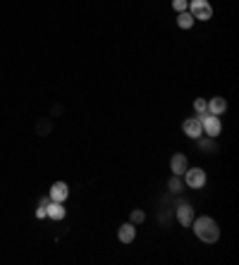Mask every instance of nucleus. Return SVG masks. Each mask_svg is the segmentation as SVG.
Masks as SVG:
<instances>
[{
  "label": "nucleus",
  "instance_id": "14",
  "mask_svg": "<svg viewBox=\"0 0 239 265\" xmlns=\"http://www.w3.org/2000/svg\"><path fill=\"white\" fill-rule=\"evenodd\" d=\"M196 144H199L201 151H213V139L211 136H206V134H201L199 139H196Z\"/></svg>",
  "mask_w": 239,
  "mask_h": 265
},
{
  "label": "nucleus",
  "instance_id": "19",
  "mask_svg": "<svg viewBox=\"0 0 239 265\" xmlns=\"http://www.w3.org/2000/svg\"><path fill=\"white\" fill-rule=\"evenodd\" d=\"M36 217H39V220H46V217H48V215H46V208H43V206H39V208H36Z\"/></svg>",
  "mask_w": 239,
  "mask_h": 265
},
{
  "label": "nucleus",
  "instance_id": "9",
  "mask_svg": "<svg viewBox=\"0 0 239 265\" xmlns=\"http://www.w3.org/2000/svg\"><path fill=\"white\" fill-rule=\"evenodd\" d=\"M46 215H48L51 220H65V215H67L65 203H58V201H51V203L46 206Z\"/></svg>",
  "mask_w": 239,
  "mask_h": 265
},
{
  "label": "nucleus",
  "instance_id": "18",
  "mask_svg": "<svg viewBox=\"0 0 239 265\" xmlns=\"http://www.w3.org/2000/svg\"><path fill=\"white\" fill-rule=\"evenodd\" d=\"M48 132H51V122H46V119H43V122H39V134H41V136H46Z\"/></svg>",
  "mask_w": 239,
  "mask_h": 265
},
{
  "label": "nucleus",
  "instance_id": "20",
  "mask_svg": "<svg viewBox=\"0 0 239 265\" xmlns=\"http://www.w3.org/2000/svg\"><path fill=\"white\" fill-rule=\"evenodd\" d=\"M48 203H51V196H46V199H41V201H39V206H43V208H46Z\"/></svg>",
  "mask_w": 239,
  "mask_h": 265
},
{
  "label": "nucleus",
  "instance_id": "11",
  "mask_svg": "<svg viewBox=\"0 0 239 265\" xmlns=\"http://www.w3.org/2000/svg\"><path fill=\"white\" fill-rule=\"evenodd\" d=\"M206 110H208L211 115H225V110H227V101L223 98V96H215V98H211V101H208V106H206Z\"/></svg>",
  "mask_w": 239,
  "mask_h": 265
},
{
  "label": "nucleus",
  "instance_id": "1",
  "mask_svg": "<svg viewBox=\"0 0 239 265\" xmlns=\"http://www.w3.org/2000/svg\"><path fill=\"white\" fill-rule=\"evenodd\" d=\"M191 227H194V234H196L199 241H203V244H215V241L220 239V227H218V222H215L213 217H208V215L194 217Z\"/></svg>",
  "mask_w": 239,
  "mask_h": 265
},
{
  "label": "nucleus",
  "instance_id": "3",
  "mask_svg": "<svg viewBox=\"0 0 239 265\" xmlns=\"http://www.w3.org/2000/svg\"><path fill=\"white\" fill-rule=\"evenodd\" d=\"M189 12L196 22H208L213 19V5L208 0H189Z\"/></svg>",
  "mask_w": 239,
  "mask_h": 265
},
{
  "label": "nucleus",
  "instance_id": "10",
  "mask_svg": "<svg viewBox=\"0 0 239 265\" xmlns=\"http://www.w3.org/2000/svg\"><path fill=\"white\" fill-rule=\"evenodd\" d=\"M118 237H120V241H122V244H132L134 239H136V225H132V222L120 225Z\"/></svg>",
  "mask_w": 239,
  "mask_h": 265
},
{
  "label": "nucleus",
  "instance_id": "15",
  "mask_svg": "<svg viewBox=\"0 0 239 265\" xmlns=\"http://www.w3.org/2000/svg\"><path fill=\"white\" fill-rule=\"evenodd\" d=\"M144 220H146V212L141 211V208L132 211V215H129V222H132V225H141Z\"/></svg>",
  "mask_w": 239,
  "mask_h": 265
},
{
  "label": "nucleus",
  "instance_id": "7",
  "mask_svg": "<svg viewBox=\"0 0 239 265\" xmlns=\"http://www.w3.org/2000/svg\"><path fill=\"white\" fill-rule=\"evenodd\" d=\"M194 208L189 206V203H179L177 206V222L182 227H191V222H194Z\"/></svg>",
  "mask_w": 239,
  "mask_h": 265
},
{
  "label": "nucleus",
  "instance_id": "17",
  "mask_svg": "<svg viewBox=\"0 0 239 265\" xmlns=\"http://www.w3.org/2000/svg\"><path fill=\"white\" fill-rule=\"evenodd\" d=\"M206 106H208L206 98H196V101H194V110H196V112H206Z\"/></svg>",
  "mask_w": 239,
  "mask_h": 265
},
{
  "label": "nucleus",
  "instance_id": "4",
  "mask_svg": "<svg viewBox=\"0 0 239 265\" xmlns=\"http://www.w3.org/2000/svg\"><path fill=\"white\" fill-rule=\"evenodd\" d=\"M182 179H184V184L189 189H203L206 186V172L201 170V167H186V172L182 174Z\"/></svg>",
  "mask_w": 239,
  "mask_h": 265
},
{
  "label": "nucleus",
  "instance_id": "8",
  "mask_svg": "<svg viewBox=\"0 0 239 265\" xmlns=\"http://www.w3.org/2000/svg\"><path fill=\"white\" fill-rule=\"evenodd\" d=\"M186 167H189V160H186L184 153H175L173 158H170V172L173 174L182 177L186 172Z\"/></svg>",
  "mask_w": 239,
  "mask_h": 265
},
{
  "label": "nucleus",
  "instance_id": "16",
  "mask_svg": "<svg viewBox=\"0 0 239 265\" xmlns=\"http://www.w3.org/2000/svg\"><path fill=\"white\" fill-rule=\"evenodd\" d=\"M173 7L177 12H184V10H189V0H173Z\"/></svg>",
  "mask_w": 239,
  "mask_h": 265
},
{
  "label": "nucleus",
  "instance_id": "2",
  "mask_svg": "<svg viewBox=\"0 0 239 265\" xmlns=\"http://www.w3.org/2000/svg\"><path fill=\"white\" fill-rule=\"evenodd\" d=\"M196 117L201 119V129H203L206 136H211V139L220 136V132H223V119H220V115H211V112L206 110V112H196Z\"/></svg>",
  "mask_w": 239,
  "mask_h": 265
},
{
  "label": "nucleus",
  "instance_id": "13",
  "mask_svg": "<svg viewBox=\"0 0 239 265\" xmlns=\"http://www.w3.org/2000/svg\"><path fill=\"white\" fill-rule=\"evenodd\" d=\"M168 189H170L173 194H182V189H184V179H182V177H177V174H173V177H170V182H168Z\"/></svg>",
  "mask_w": 239,
  "mask_h": 265
},
{
  "label": "nucleus",
  "instance_id": "5",
  "mask_svg": "<svg viewBox=\"0 0 239 265\" xmlns=\"http://www.w3.org/2000/svg\"><path fill=\"white\" fill-rule=\"evenodd\" d=\"M182 132L189 136V139H199L201 134H203V129H201V119L199 117H186L184 122H182Z\"/></svg>",
  "mask_w": 239,
  "mask_h": 265
},
{
  "label": "nucleus",
  "instance_id": "12",
  "mask_svg": "<svg viewBox=\"0 0 239 265\" xmlns=\"http://www.w3.org/2000/svg\"><path fill=\"white\" fill-rule=\"evenodd\" d=\"M194 24H196V19H194V17H191V12H189V10H184V12H177V27L179 29H191L194 27Z\"/></svg>",
  "mask_w": 239,
  "mask_h": 265
},
{
  "label": "nucleus",
  "instance_id": "6",
  "mask_svg": "<svg viewBox=\"0 0 239 265\" xmlns=\"http://www.w3.org/2000/svg\"><path fill=\"white\" fill-rule=\"evenodd\" d=\"M48 196H51V201L65 203V201L69 199V186H67L65 182H53V184H51V191H48Z\"/></svg>",
  "mask_w": 239,
  "mask_h": 265
}]
</instances>
